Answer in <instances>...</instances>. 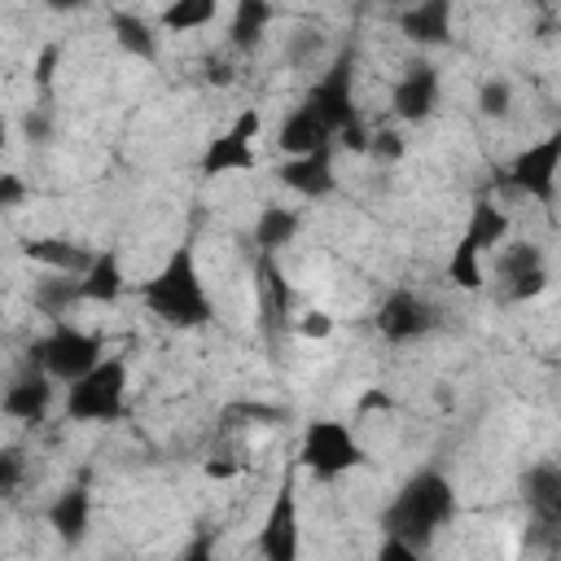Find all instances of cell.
Here are the masks:
<instances>
[{
  "instance_id": "74e56055",
  "label": "cell",
  "mask_w": 561,
  "mask_h": 561,
  "mask_svg": "<svg viewBox=\"0 0 561 561\" xmlns=\"http://www.w3.org/2000/svg\"><path fill=\"white\" fill-rule=\"evenodd\" d=\"M206 79H215V83H232V70H228L224 61H206Z\"/></svg>"
},
{
  "instance_id": "2e32d148",
  "label": "cell",
  "mask_w": 561,
  "mask_h": 561,
  "mask_svg": "<svg viewBox=\"0 0 561 561\" xmlns=\"http://www.w3.org/2000/svg\"><path fill=\"white\" fill-rule=\"evenodd\" d=\"M44 517H48V530L57 535L61 548H79L92 530V491H88V482H75L66 491H57Z\"/></svg>"
},
{
  "instance_id": "7c38bea8",
  "label": "cell",
  "mask_w": 561,
  "mask_h": 561,
  "mask_svg": "<svg viewBox=\"0 0 561 561\" xmlns=\"http://www.w3.org/2000/svg\"><path fill=\"white\" fill-rule=\"evenodd\" d=\"M438 96H443L438 66L425 61V57H412V61L403 66V75L394 79V88H390V110H394V118H403V123H425V118L438 110Z\"/></svg>"
},
{
  "instance_id": "603a6c76",
  "label": "cell",
  "mask_w": 561,
  "mask_h": 561,
  "mask_svg": "<svg viewBox=\"0 0 561 561\" xmlns=\"http://www.w3.org/2000/svg\"><path fill=\"white\" fill-rule=\"evenodd\" d=\"M508 237V215L491 202V197H478L469 206V219H465V232H460V245H469L473 254H486L495 245H504Z\"/></svg>"
},
{
  "instance_id": "e575fe53",
  "label": "cell",
  "mask_w": 561,
  "mask_h": 561,
  "mask_svg": "<svg viewBox=\"0 0 561 561\" xmlns=\"http://www.w3.org/2000/svg\"><path fill=\"white\" fill-rule=\"evenodd\" d=\"M22 197H26L22 175H0V210H13Z\"/></svg>"
},
{
  "instance_id": "52a82bcc",
  "label": "cell",
  "mask_w": 561,
  "mask_h": 561,
  "mask_svg": "<svg viewBox=\"0 0 561 561\" xmlns=\"http://www.w3.org/2000/svg\"><path fill=\"white\" fill-rule=\"evenodd\" d=\"M500 184L539 202V206H552L557 202V184H561V127L548 131L543 140L526 145L522 153H513V162L500 171Z\"/></svg>"
},
{
  "instance_id": "83f0119b",
  "label": "cell",
  "mask_w": 561,
  "mask_h": 561,
  "mask_svg": "<svg viewBox=\"0 0 561 561\" xmlns=\"http://www.w3.org/2000/svg\"><path fill=\"white\" fill-rule=\"evenodd\" d=\"M473 105H478L482 118H508V110H513V88H508L504 79H482Z\"/></svg>"
},
{
  "instance_id": "5b68a950",
  "label": "cell",
  "mask_w": 561,
  "mask_h": 561,
  "mask_svg": "<svg viewBox=\"0 0 561 561\" xmlns=\"http://www.w3.org/2000/svg\"><path fill=\"white\" fill-rule=\"evenodd\" d=\"M298 465H302L311 478L333 482V478H342V473H351V469L364 465V447H359V438L351 434L346 421L316 416V421H307V430H302Z\"/></svg>"
},
{
  "instance_id": "9a60e30c",
  "label": "cell",
  "mask_w": 561,
  "mask_h": 561,
  "mask_svg": "<svg viewBox=\"0 0 561 561\" xmlns=\"http://www.w3.org/2000/svg\"><path fill=\"white\" fill-rule=\"evenodd\" d=\"M276 180L307 197V202H324L337 193V175H333V149H320V153H307V158H285L276 167Z\"/></svg>"
},
{
  "instance_id": "6da1fadb",
  "label": "cell",
  "mask_w": 561,
  "mask_h": 561,
  "mask_svg": "<svg viewBox=\"0 0 561 561\" xmlns=\"http://www.w3.org/2000/svg\"><path fill=\"white\" fill-rule=\"evenodd\" d=\"M456 513H460V500H456L451 478L438 465H421L403 478L394 500L381 508V535L403 539V543L425 552Z\"/></svg>"
},
{
  "instance_id": "ac0fdd59",
  "label": "cell",
  "mask_w": 561,
  "mask_h": 561,
  "mask_svg": "<svg viewBox=\"0 0 561 561\" xmlns=\"http://www.w3.org/2000/svg\"><path fill=\"white\" fill-rule=\"evenodd\" d=\"M276 149H280L285 158H307V153L333 149V131L298 101V105L280 118V127H276Z\"/></svg>"
},
{
  "instance_id": "7402d4cb",
  "label": "cell",
  "mask_w": 561,
  "mask_h": 561,
  "mask_svg": "<svg viewBox=\"0 0 561 561\" xmlns=\"http://www.w3.org/2000/svg\"><path fill=\"white\" fill-rule=\"evenodd\" d=\"M298 228H302V215L294 210V206H280V202H263V210H259V219H254V245H259V254H280L294 237H298Z\"/></svg>"
},
{
  "instance_id": "8fae6325",
  "label": "cell",
  "mask_w": 561,
  "mask_h": 561,
  "mask_svg": "<svg viewBox=\"0 0 561 561\" xmlns=\"http://www.w3.org/2000/svg\"><path fill=\"white\" fill-rule=\"evenodd\" d=\"M517 495L535 522V535H557L561 539V465L557 460H535L517 478Z\"/></svg>"
},
{
  "instance_id": "5bb4252c",
  "label": "cell",
  "mask_w": 561,
  "mask_h": 561,
  "mask_svg": "<svg viewBox=\"0 0 561 561\" xmlns=\"http://www.w3.org/2000/svg\"><path fill=\"white\" fill-rule=\"evenodd\" d=\"M53 386H57V381H53L44 368L22 364V373L9 381V390H4V399H0L4 416L22 421V425H39V421L48 416V408H53Z\"/></svg>"
},
{
  "instance_id": "d4e9b609",
  "label": "cell",
  "mask_w": 561,
  "mask_h": 561,
  "mask_svg": "<svg viewBox=\"0 0 561 561\" xmlns=\"http://www.w3.org/2000/svg\"><path fill=\"white\" fill-rule=\"evenodd\" d=\"M272 18H276L272 4H263V0H241V4L232 9V22H228V48H232V53H254V48L263 44Z\"/></svg>"
},
{
  "instance_id": "44dd1931",
  "label": "cell",
  "mask_w": 561,
  "mask_h": 561,
  "mask_svg": "<svg viewBox=\"0 0 561 561\" xmlns=\"http://www.w3.org/2000/svg\"><path fill=\"white\" fill-rule=\"evenodd\" d=\"M83 302V276H61V272H48L44 280L31 285V307L39 316H48L53 324H61L70 316V307Z\"/></svg>"
},
{
  "instance_id": "e0dca14e",
  "label": "cell",
  "mask_w": 561,
  "mask_h": 561,
  "mask_svg": "<svg viewBox=\"0 0 561 561\" xmlns=\"http://www.w3.org/2000/svg\"><path fill=\"white\" fill-rule=\"evenodd\" d=\"M451 18H456L451 0H421L399 13V31L416 48H443L451 39Z\"/></svg>"
},
{
  "instance_id": "ffe728a7",
  "label": "cell",
  "mask_w": 561,
  "mask_h": 561,
  "mask_svg": "<svg viewBox=\"0 0 561 561\" xmlns=\"http://www.w3.org/2000/svg\"><path fill=\"white\" fill-rule=\"evenodd\" d=\"M110 31H114V44H118L127 57H136V61H158L162 39H158V26H153L145 13H136V9H114V13H110Z\"/></svg>"
},
{
  "instance_id": "f1b7e54d",
  "label": "cell",
  "mask_w": 561,
  "mask_h": 561,
  "mask_svg": "<svg viewBox=\"0 0 561 561\" xmlns=\"http://www.w3.org/2000/svg\"><path fill=\"white\" fill-rule=\"evenodd\" d=\"M320 48H324V31H320V26H294L289 39H285V57H289L294 66L316 61Z\"/></svg>"
},
{
  "instance_id": "4fadbf2b",
  "label": "cell",
  "mask_w": 561,
  "mask_h": 561,
  "mask_svg": "<svg viewBox=\"0 0 561 561\" xmlns=\"http://www.w3.org/2000/svg\"><path fill=\"white\" fill-rule=\"evenodd\" d=\"M495 276H500V298L504 302H530L548 289V267H543V254L539 245L530 241H513L500 250L495 259Z\"/></svg>"
},
{
  "instance_id": "8992f818",
  "label": "cell",
  "mask_w": 561,
  "mask_h": 561,
  "mask_svg": "<svg viewBox=\"0 0 561 561\" xmlns=\"http://www.w3.org/2000/svg\"><path fill=\"white\" fill-rule=\"evenodd\" d=\"M302 105L333 131V140L359 123V110H355V48L342 44L329 61V70L302 92Z\"/></svg>"
},
{
  "instance_id": "cb8c5ba5",
  "label": "cell",
  "mask_w": 561,
  "mask_h": 561,
  "mask_svg": "<svg viewBox=\"0 0 561 561\" xmlns=\"http://www.w3.org/2000/svg\"><path fill=\"white\" fill-rule=\"evenodd\" d=\"M289 302H294V294H289V285H285V276H280V267H276V259L263 254V259H259V307H263V320H267V337H276V329H285Z\"/></svg>"
},
{
  "instance_id": "4316f807",
  "label": "cell",
  "mask_w": 561,
  "mask_h": 561,
  "mask_svg": "<svg viewBox=\"0 0 561 561\" xmlns=\"http://www.w3.org/2000/svg\"><path fill=\"white\" fill-rule=\"evenodd\" d=\"M219 18V4L215 0H175V4H167L162 9V26L167 31H175V35H184V31H197V26H206V22H215Z\"/></svg>"
},
{
  "instance_id": "d590c367",
  "label": "cell",
  "mask_w": 561,
  "mask_h": 561,
  "mask_svg": "<svg viewBox=\"0 0 561 561\" xmlns=\"http://www.w3.org/2000/svg\"><path fill=\"white\" fill-rule=\"evenodd\" d=\"M298 333H302V337H329V333H333V316L311 311V316L298 320Z\"/></svg>"
},
{
  "instance_id": "1f68e13d",
  "label": "cell",
  "mask_w": 561,
  "mask_h": 561,
  "mask_svg": "<svg viewBox=\"0 0 561 561\" xmlns=\"http://www.w3.org/2000/svg\"><path fill=\"white\" fill-rule=\"evenodd\" d=\"M373 561H425V552H421V548H412V543H403V539L381 535V543H377Z\"/></svg>"
},
{
  "instance_id": "8d00e7d4",
  "label": "cell",
  "mask_w": 561,
  "mask_h": 561,
  "mask_svg": "<svg viewBox=\"0 0 561 561\" xmlns=\"http://www.w3.org/2000/svg\"><path fill=\"white\" fill-rule=\"evenodd\" d=\"M180 561H215V548H210V539L206 535H197L188 548H184V557Z\"/></svg>"
},
{
  "instance_id": "4dcf8cb0",
  "label": "cell",
  "mask_w": 561,
  "mask_h": 561,
  "mask_svg": "<svg viewBox=\"0 0 561 561\" xmlns=\"http://www.w3.org/2000/svg\"><path fill=\"white\" fill-rule=\"evenodd\" d=\"M22 131H26V140H53V114H48V105H31L26 114H22Z\"/></svg>"
},
{
  "instance_id": "30bf717a",
  "label": "cell",
  "mask_w": 561,
  "mask_h": 561,
  "mask_svg": "<svg viewBox=\"0 0 561 561\" xmlns=\"http://www.w3.org/2000/svg\"><path fill=\"white\" fill-rule=\"evenodd\" d=\"M263 127V114L250 105L241 110L206 149H202V175H232V171H250L259 158H254V136Z\"/></svg>"
},
{
  "instance_id": "277c9868",
  "label": "cell",
  "mask_w": 561,
  "mask_h": 561,
  "mask_svg": "<svg viewBox=\"0 0 561 561\" xmlns=\"http://www.w3.org/2000/svg\"><path fill=\"white\" fill-rule=\"evenodd\" d=\"M26 364L44 368L61 386H75L79 377H88L101 364V337L79 329V324H70V320H61V324H53L44 337H35L26 346Z\"/></svg>"
},
{
  "instance_id": "ba28073f",
  "label": "cell",
  "mask_w": 561,
  "mask_h": 561,
  "mask_svg": "<svg viewBox=\"0 0 561 561\" xmlns=\"http://www.w3.org/2000/svg\"><path fill=\"white\" fill-rule=\"evenodd\" d=\"M373 329L390 346H408V342H421L438 329V307L416 289H390L381 298V307L373 311Z\"/></svg>"
},
{
  "instance_id": "3957f363",
  "label": "cell",
  "mask_w": 561,
  "mask_h": 561,
  "mask_svg": "<svg viewBox=\"0 0 561 561\" xmlns=\"http://www.w3.org/2000/svg\"><path fill=\"white\" fill-rule=\"evenodd\" d=\"M127 412V359L105 355L88 377L66 386V421L75 425H110Z\"/></svg>"
},
{
  "instance_id": "7a4b0ae2",
  "label": "cell",
  "mask_w": 561,
  "mask_h": 561,
  "mask_svg": "<svg viewBox=\"0 0 561 561\" xmlns=\"http://www.w3.org/2000/svg\"><path fill=\"white\" fill-rule=\"evenodd\" d=\"M140 302L149 307L153 320L171 329H202L215 320V298L202 285V267L193 245H175L162 267L140 285Z\"/></svg>"
},
{
  "instance_id": "836d02e7",
  "label": "cell",
  "mask_w": 561,
  "mask_h": 561,
  "mask_svg": "<svg viewBox=\"0 0 561 561\" xmlns=\"http://www.w3.org/2000/svg\"><path fill=\"white\" fill-rule=\"evenodd\" d=\"M368 153H377V158H390V162H394V158H403V136H399V131H377Z\"/></svg>"
},
{
  "instance_id": "484cf974",
  "label": "cell",
  "mask_w": 561,
  "mask_h": 561,
  "mask_svg": "<svg viewBox=\"0 0 561 561\" xmlns=\"http://www.w3.org/2000/svg\"><path fill=\"white\" fill-rule=\"evenodd\" d=\"M123 294V263L114 250H96L92 267L83 272V302H118Z\"/></svg>"
},
{
  "instance_id": "d6986e66",
  "label": "cell",
  "mask_w": 561,
  "mask_h": 561,
  "mask_svg": "<svg viewBox=\"0 0 561 561\" xmlns=\"http://www.w3.org/2000/svg\"><path fill=\"white\" fill-rule=\"evenodd\" d=\"M22 259H31V263H39L48 272H61V276H83L96 254L83 250L70 237H26L22 241Z\"/></svg>"
},
{
  "instance_id": "f546056e",
  "label": "cell",
  "mask_w": 561,
  "mask_h": 561,
  "mask_svg": "<svg viewBox=\"0 0 561 561\" xmlns=\"http://www.w3.org/2000/svg\"><path fill=\"white\" fill-rule=\"evenodd\" d=\"M22 473H26L22 451H18V447H4V451H0V495H4V500H13V495H18Z\"/></svg>"
},
{
  "instance_id": "9c48e42d",
  "label": "cell",
  "mask_w": 561,
  "mask_h": 561,
  "mask_svg": "<svg viewBox=\"0 0 561 561\" xmlns=\"http://www.w3.org/2000/svg\"><path fill=\"white\" fill-rule=\"evenodd\" d=\"M302 552V517H298V486L285 478L272 495L263 526H259V557L263 561H298Z\"/></svg>"
},
{
  "instance_id": "d6a6232c",
  "label": "cell",
  "mask_w": 561,
  "mask_h": 561,
  "mask_svg": "<svg viewBox=\"0 0 561 561\" xmlns=\"http://www.w3.org/2000/svg\"><path fill=\"white\" fill-rule=\"evenodd\" d=\"M57 57H61V48H57V44H48V48L39 53V61H35V88H39V92H48V83H53V66H57Z\"/></svg>"
}]
</instances>
